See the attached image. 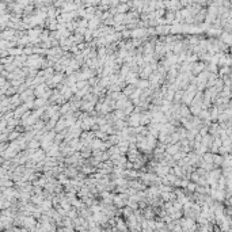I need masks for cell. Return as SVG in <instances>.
<instances>
[{
	"mask_svg": "<svg viewBox=\"0 0 232 232\" xmlns=\"http://www.w3.org/2000/svg\"><path fill=\"white\" fill-rule=\"evenodd\" d=\"M50 206H52L50 201H45V202H44V205H42V208H44V210H50Z\"/></svg>",
	"mask_w": 232,
	"mask_h": 232,
	"instance_id": "11",
	"label": "cell"
},
{
	"mask_svg": "<svg viewBox=\"0 0 232 232\" xmlns=\"http://www.w3.org/2000/svg\"><path fill=\"white\" fill-rule=\"evenodd\" d=\"M38 145H39V144H38V143H36V141H33V143H31V147H33V148H36V147H38Z\"/></svg>",
	"mask_w": 232,
	"mask_h": 232,
	"instance_id": "14",
	"label": "cell"
},
{
	"mask_svg": "<svg viewBox=\"0 0 232 232\" xmlns=\"http://www.w3.org/2000/svg\"><path fill=\"white\" fill-rule=\"evenodd\" d=\"M116 224L117 229H121V231H124V229H128V225H126V223H124L122 219H116Z\"/></svg>",
	"mask_w": 232,
	"mask_h": 232,
	"instance_id": "8",
	"label": "cell"
},
{
	"mask_svg": "<svg viewBox=\"0 0 232 232\" xmlns=\"http://www.w3.org/2000/svg\"><path fill=\"white\" fill-rule=\"evenodd\" d=\"M221 163H223V155L213 153V164L217 167V166H221Z\"/></svg>",
	"mask_w": 232,
	"mask_h": 232,
	"instance_id": "7",
	"label": "cell"
},
{
	"mask_svg": "<svg viewBox=\"0 0 232 232\" xmlns=\"http://www.w3.org/2000/svg\"><path fill=\"white\" fill-rule=\"evenodd\" d=\"M64 174L67 175V177H69V178H75L77 175V170L72 166V167H68V168H65L64 170Z\"/></svg>",
	"mask_w": 232,
	"mask_h": 232,
	"instance_id": "6",
	"label": "cell"
},
{
	"mask_svg": "<svg viewBox=\"0 0 232 232\" xmlns=\"http://www.w3.org/2000/svg\"><path fill=\"white\" fill-rule=\"evenodd\" d=\"M44 103H45V99H44V98H41V99H37L36 100V106H42Z\"/></svg>",
	"mask_w": 232,
	"mask_h": 232,
	"instance_id": "13",
	"label": "cell"
},
{
	"mask_svg": "<svg viewBox=\"0 0 232 232\" xmlns=\"http://www.w3.org/2000/svg\"><path fill=\"white\" fill-rule=\"evenodd\" d=\"M205 69V63H198V61H194V63H191V69H190V72H191V75H194V76H197L198 73H201V72Z\"/></svg>",
	"mask_w": 232,
	"mask_h": 232,
	"instance_id": "1",
	"label": "cell"
},
{
	"mask_svg": "<svg viewBox=\"0 0 232 232\" xmlns=\"http://www.w3.org/2000/svg\"><path fill=\"white\" fill-rule=\"evenodd\" d=\"M84 1H86V7H88V6H95V4H98L97 0H84Z\"/></svg>",
	"mask_w": 232,
	"mask_h": 232,
	"instance_id": "12",
	"label": "cell"
},
{
	"mask_svg": "<svg viewBox=\"0 0 232 232\" xmlns=\"http://www.w3.org/2000/svg\"><path fill=\"white\" fill-rule=\"evenodd\" d=\"M140 125V113L132 111L128 119V126H139Z\"/></svg>",
	"mask_w": 232,
	"mask_h": 232,
	"instance_id": "2",
	"label": "cell"
},
{
	"mask_svg": "<svg viewBox=\"0 0 232 232\" xmlns=\"http://www.w3.org/2000/svg\"><path fill=\"white\" fill-rule=\"evenodd\" d=\"M155 31L156 34H160V36H167L170 33V26L168 25H159L155 27Z\"/></svg>",
	"mask_w": 232,
	"mask_h": 232,
	"instance_id": "3",
	"label": "cell"
},
{
	"mask_svg": "<svg viewBox=\"0 0 232 232\" xmlns=\"http://www.w3.org/2000/svg\"><path fill=\"white\" fill-rule=\"evenodd\" d=\"M116 10H117V12H119V14H126V11L129 10V6H128V3H121V1H119L116 6Z\"/></svg>",
	"mask_w": 232,
	"mask_h": 232,
	"instance_id": "5",
	"label": "cell"
},
{
	"mask_svg": "<svg viewBox=\"0 0 232 232\" xmlns=\"http://www.w3.org/2000/svg\"><path fill=\"white\" fill-rule=\"evenodd\" d=\"M229 72H231V71H229V67H228V65H223L221 69L219 71V75L223 77V76H225V75H229Z\"/></svg>",
	"mask_w": 232,
	"mask_h": 232,
	"instance_id": "10",
	"label": "cell"
},
{
	"mask_svg": "<svg viewBox=\"0 0 232 232\" xmlns=\"http://www.w3.org/2000/svg\"><path fill=\"white\" fill-rule=\"evenodd\" d=\"M174 19H175L174 11H167V12H166V18H164L166 23H172V22H174Z\"/></svg>",
	"mask_w": 232,
	"mask_h": 232,
	"instance_id": "9",
	"label": "cell"
},
{
	"mask_svg": "<svg viewBox=\"0 0 232 232\" xmlns=\"http://www.w3.org/2000/svg\"><path fill=\"white\" fill-rule=\"evenodd\" d=\"M220 41L224 42L225 45H229L231 44V34H229V31H221L220 33Z\"/></svg>",
	"mask_w": 232,
	"mask_h": 232,
	"instance_id": "4",
	"label": "cell"
}]
</instances>
